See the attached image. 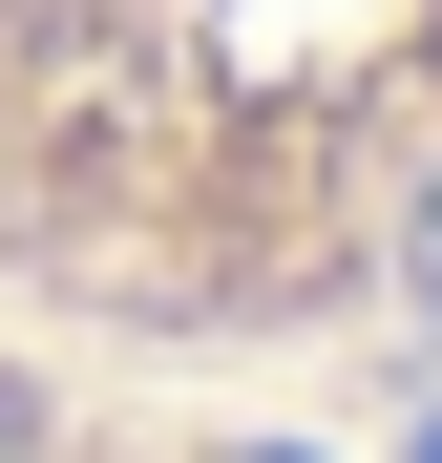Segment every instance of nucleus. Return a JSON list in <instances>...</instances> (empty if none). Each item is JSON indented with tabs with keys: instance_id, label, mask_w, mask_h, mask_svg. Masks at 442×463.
Segmentation results:
<instances>
[{
	"instance_id": "2",
	"label": "nucleus",
	"mask_w": 442,
	"mask_h": 463,
	"mask_svg": "<svg viewBox=\"0 0 442 463\" xmlns=\"http://www.w3.org/2000/svg\"><path fill=\"white\" fill-rule=\"evenodd\" d=\"M0 463H253V442H211L169 379H106L63 337H0Z\"/></svg>"
},
{
	"instance_id": "1",
	"label": "nucleus",
	"mask_w": 442,
	"mask_h": 463,
	"mask_svg": "<svg viewBox=\"0 0 442 463\" xmlns=\"http://www.w3.org/2000/svg\"><path fill=\"white\" fill-rule=\"evenodd\" d=\"M0 337L169 401L421 358L442 0H0Z\"/></svg>"
}]
</instances>
